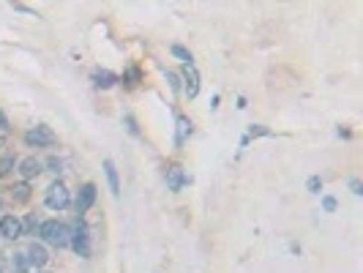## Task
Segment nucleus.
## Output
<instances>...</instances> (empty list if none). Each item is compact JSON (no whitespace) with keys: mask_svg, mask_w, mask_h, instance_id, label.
Returning a JSON list of instances; mask_svg holds the SVG:
<instances>
[{"mask_svg":"<svg viewBox=\"0 0 363 273\" xmlns=\"http://www.w3.org/2000/svg\"><path fill=\"white\" fill-rule=\"evenodd\" d=\"M11 167H14V156H3V158H0V175L11 172Z\"/></svg>","mask_w":363,"mask_h":273,"instance_id":"obj_18","label":"nucleus"},{"mask_svg":"<svg viewBox=\"0 0 363 273\" xmlns=\"http://www.w3.org/2000/svg\"><path fill=\"white\" fill-rule=\"evenodd\" d=\"M71 246H74V251H77L79 257H90V243H87V238H71Z\"/></svg>","mask_w":363,"mask_h":273,"instance_id":"obj_13","label":"nucleus"},{"mask_svg":"<svg viewBox=\"0 0 363 273\" xmlns=\"http://www.w3.org/2000/svg\"><path fill=\"white\" fill-rule=\"evenodd\" d=\"M46 208H52V210H63L66 205H69V189H66L63 183H52L49 186V191H46Z\"/></svg>","mask_w":363,"mask_h":273,"instance_id":"obj_2","label":"nucleus"},{"mask_svg":"<svg viewBox=\"0 0 363 273\" xmlns=\"http://www.w3.org/2000/svg\"><path fill=\"white\" fill-rule=\"evenodd\" d=\"M189 134H191V121L180 115V118H178V145L183 142V139L189 137Z\"/></svg>","mask_w":363,"mask_h":273,"instance_id":"obj_14","label":"nucleus"},{"mask_svg":"<svg viewBox=\"0 0 363 273\" xmlns=\"http://www.w3.org/2000/svg\"><path fill=\"white\" fill-rule=\"evenodd\" d=\"M352 191H355V194H363V191H360V181H352Z\"/></svg>","mask_w":363,"mask_h":273,"instance_id":"obj_25","label":"nucleus"},{"mask_svg":"<svg viewBox=\"0 0 363 273\" xmlns=\"http://www.w3.org/2000/svg\"><path fill=\"white\" fill-rule=\"evenodd\" d=\"M38 235H41L44 243L58 246V249L69 243V227H66V224H60V222H44L41 227H38Z\"/></svg>","mask_w":363,"mask_h":273,"instance_id":"obj_1","label":"nucleus"},{"mask_svg":"<svg viewBox=\"0 0 363 273\" xmlns=\"http://www.w3.org/2000/svg\"><path fill=\"white\" fill-rule=\"evenodd\" d=\"M123 121H126V129H129V131H131V134H139V129H137V121H134V118H131V115H126V118H123Z\"/></svg>","mask_w":363,"mask_h":273,"instance_id":"obj_22","label":"nucleus"},{"mask_svg":"<svg viewBox=\"0 0 363 273\" xmlns=\"http://www.w3.org/2000/svg\"><path fill=\"white\" fill-rule=\"evenodd\" d=\"M11 268H14L17 273H28V268H30L28 257H25V254H14V257H11Z\"/></svg>","mask_w":363,"mask_h":273,"instance_id":"obj_15","label":"nucleus"},{"mask_svg":"<svg viewBox=\"0 0 363 273\" xmlns=\"http://www.w3.org/2000/svg\"><path fill=\"white\" fill-rule=\"evenodd\" d=\"M0 273H3V270H0Z\"/></svg>","mask_w":363,"mask_h":273,"instance_id":"obj_27","label":"nucleus"},{"mask_svg":"<svg viewBox=\"0 0 363 273\" xmlns=\"http://www.w3.org/2000/svg\"><path fill=\"white\" fill-rule=\"evenodd\" d=\"M118 82V77L112 74V71H96V74H93V85H96V88H112V85Z\"/></svg>","mask_w":363,"mask_h":273,"instance_id":"obj_11","label":"nucleus"},{"mask_svg":"<svg viewBox=\"0 0 363 273\" xmlns=\"http://www.w3.org/2000/svg\"><path fill=\"white\" fill-rule=\"evenodd\" d=\"M167 82H170L172 90H180V79H178V74H175V71H167Z\"/></svg>","mask_w":363,"mask_h":273,"instance_id":"obj_20","label":"nucleus"},{"mask_svg":"<svg viewBox=\"0 0 363 273\" xmlns=\"http://www.w3.org/2000/svg\"><path fill=\"white\" fill-rule=\"evenodd\" d=\"M186 183H189V178H186V172L180 170V167H170V170H167V186H170L172 191H180Z\"/></svg>","mask_w":363,"mask_h":273,"instance_id":"obj_7","label":"nucleus"},{"mask_svg":"<svg viewBox=\"0 0 363 273\" xmlns=\"http://www.w3.org/2000/svg\"><path fill=\"white\" fill-rule=\"evenodd\" d=\"M96 202V183H85L79 189V197H77V213H87Z\"/></svg>","mask_w":363,"mask_h":273,"instance_id":"obj_4","label":"nucleus"},{"mask_svg":"<svg viewBox=\"0 0 363 273\" xmlns=\"http://www.w3.org/2000/svg\"><path fill=\"white\" fill-rule=\"evenodd\" d=\"M322 208H325V213H333L336 210V199L333 197H322Z\"/></svg>","mask_w":363,"mask_h":273,"instance_id":"obj_21","label":"nucleus"},{"mask_svg":"<svg viewBox=\"0 0 363 273\" xmlns=\"http://www.w3.org/2000/svg\"><path fill=\"white\" fill-rule=\"evenodd\" d=\"M172 55L175 58H180V61H186V66H189L194 58H191V52L186 49V46H180V44H172Z\"/></svg>","mask_w":363,"mask_h":273,"instance_id":"obj_16","label":"nucleus"},{"mask_svg":"<svg viewBox=\"0 0 363 273\" xmlns=\"http://www.w3.org/2000/svg\"><path fill=\"white\" fill-rule=\"evenodd\" d=\"M104 172H107V181H110V189H112V194H120V181H118V170H115V164L107 158L104 161Z\"/></svg>","mask_w":363,"mask_h":273,"instance_id":"obj_10","label":"nucleus"},{"mask_svg":"<svg viewBox=\"0 0 363 273\" xmlns=\"http://www.w3.org/2000/svg\"><path fill=\"white\" fill-rule=\"evenodd\" d=\"M11 197H14L17 202H28L30 199V186L28 183H17L14 189H11Z\"/></svg>","mask_w":363,"mask_h":273,"instance_id":"obj_12","label":"nucleus"},{"mask_svg":"<svg viewBox=\"0 0 363 273\" xmlns=\"http://www.w3.org/2000/svg\"><path fill=\"white\" fill-rule=\"evenodd\" d=\"M25 257H28V262L33 265V268H44V265H46V259H49V257H46V249H44L41 243H33L30 249H28V254H25Z\"/></svg>","mask_w":363,"mask_h":273,"instance_id":"obj_8","label":"nucleus"},{"mask_svg":"<svg viewBox=\"0 0 363 273\" xmlns=\"http://www.w3.org/2000/svg\"><path fill=\"white\" fill-rule=\"evenodd\" d=\"M49 167H52V172H60V161H55V158H49Z\"/></svg>","mask_w":363,"mask_h":273,"instance_id":"obj_23","label":"nucleus"},{"mask_svg":"<svg viewBox=\"0 0 363 273\" xmlns=\"http://www.w3.org/2000/svg\"><path fill=\"white\" fill-rule=\"evenodd\" d=\"M25 142L36 145V148H49V145H55V134H52L49 126H36L25 134Z\"/></svg>","mask_w":363,"mask_h":273,"instance_id":"obj_3","label":"nucleus"},{"mask_svg":"<svg viewBox=\"0 0 363 273\" xmlns=\"http://www.w3.org/2000/svg\"><path fill=\"white\" fill-rule=\"evenodd\" d=\"M308 191H312V194H320V189H322V178H317V175H312L308 178Z\"/></svg>","mask_w":363,"mask_h":273,"instance_id":"obj_17","label":"nucleus"},{"mask_svg":"<svg viewBox=\"0 0 363 273\" xmlns=\"http://www.w3.org/2000/svg\"><path fill=\"white\" fill-rule=\"evenodd\" d=\"M0 129H3V131L9 129V121H6V115H3V112H0Z\"/></svg>","mask_w":363,"mask_h":273,"instance_id":"obj_24","label":"nucleus"},{"mask_svg":"<svg viewBox=\"0 0 363 273\" xmlns=\"http://www.w3.org/2000/svg\"><path fill=\"white\" fill-rule=\"evenodd\" d=\"M248 134L251 137H271V129H265V126H251V129H248Z\"/></svg>","mask_w":363,"mask_h":273,"instance_id":"obj_19","label":"nucleus"},{"mask_svg":"<svg viewBox=\"0 0 363 273\" xmlns=\"http://www.w3.org/2000/svg\"><path fill=\"white\" fill-rule=\"evenodd\" d=\"M41 161H36V158H25L22 164H19V175L25 178V181H30V178H36V175H41Z\"/></svg>","mask_w":363,"mask_h":273,"instance_id":"obj_9","label":"nucleus"},{"mask_svg":"<svg viewBox=\"0 0 363 273\" xmlns=\"http://www.w3.org/2000/svg\"><path fill=\"white\" fill-rule=\"evenodd\" d=\"M0 145H3V139H0Z\"/></svg>","mask_w":363,"mask_h":273,"instance_id":"obj_26","label":"nucleus"},{"mask_svg":"<svg viewBox=\"0 0 363 273\" xmlns=\"http://www.w3.org/2000/svg\"><path fill=\"white\" fill-rule=\"evenodd\" d=\"M183 77H186V96L197 98V93H199V71H197V66L189 63L183 69Z\"/></svg>","mask_w":363,"mask_h":273,"instance_id":"obj_6","label":"nucleus"},{"mask_svg":"<svg viewBox=\"0 0 363 273\" xmlns=\"http://www.w3.org/2000/svg\"><path fill=\"white\" fill-rule=\"evenodd\" d=\"M0 235L9 238V241L19 238V235H22V222H19L17 216H6V219H0Z\"/></svg>","mask_w":363,"mask_h":273,"instance_id":"obj_5","label":"nucleus"}]
</instances>
